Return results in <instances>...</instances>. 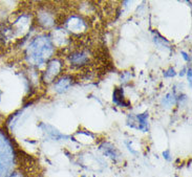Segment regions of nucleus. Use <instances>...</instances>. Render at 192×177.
<instances>
[{"mask_svg": "<svg viewBox=\"0 0 192 177\" xmlns=\"http://www.w3.org/2000/svg\"><path fill=\"white\" fill-rule=\"evenodd\" d=\"M163 155H164L165 158L167 159V160H170V157H169V151H165L163 153Z\"/></svg>", "mask_w": 192, "mask_h": 177, "instance_id": "1", "label": "nucleus"}]
</instances>
